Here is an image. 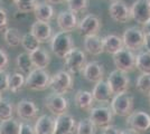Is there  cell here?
<instances>
[{
  "mask_svg": "<svg viewBox=\"0 0 150 134\" xmlns=\"http://www.w3.org/2000/svg\"><path fill=\"white\" fill-rule=\"evenodd\" d=\"M16 64L19 68L21 74H29L31 70L34 69V65L31 62V58L29 56V53H21L17 56L16 59Z\"/></svg>",
  "mask_w": 150,
  "mask_h": 134,
  "instance_id": "cell-29",
  "label": "cell"
},
{
  "mask_svg": "<svg viewBox=\"0 0 150 134\" xmlns=\"http://www.w3.org/2000/svg\"><path fill=\"white\" fill-rule=\"evenodd\" d=\"M136 88L144 96H150V74H141L136 81Z\"/></svg>",
  "mask_w": 150,
  "mask_h": 134,
  "instance_id": "cell-33",
  "label": "cell"
},
{
  "mask_svg": "<svg viewBox=\"0 0 150 134\" xmlns=\"http://www.w3.org/2000/svg\"><path fill=\"white\" fill-rule=\"evenodd\" d=\"M149 4H150V0H149Z\"/></svg>",
  "mask_w": 150,
  "mask_h": 134,
  "instance_id": "cell-51",
  "label": "cell"
},
{
  "mask_svg": "<svg viewBox=\"0 0 150 134\" xmlns=\"http://www.w3.org/2000/svg\"><path fill=\"white\" fill-rule=\"evenodd\" d=\"M74 47V40L69 32H59L55 34L50 39L52 51L58 58H64L66 54Z\"/></svg>",
  "mask_w": 150,
  "mask_h": 134,
  "instance_id": "cell-2",
  "label": "cell"
},
{
  "mask_svg": "<svg viewBox=\"0 0 150 134\" xmlns=\"http://www.w3.org/2000/svg\"><path fill=\"white\" fill-rule=\"evenodd\" d=\"M25 86V77L21 73H13L9 74V79H8V91H10L13 94L19 93L23 87Z\"/></svg>",
  "mask_w": 150,
  "mask_h": 134,
  "instance_id": "cell-27",
  "label": "cell"
},
{
  "mask_svg": "<svg viewBox=\"0 0 150 134\" xmlns=\"http://www.w3.org/2000/svg\"><path fill=\"white\" fill-rule=\"evenodd\" d=\"M90 121L94 124L96 128L103 130L104 128L112 125L113 113L110 107L106 106H98L90 111Z\"/></svg>",
  "mask_w": 150,
  "mask_h": 134,
  "instance_id": "cell-10",
  "label": "cell"
},
{
  "mask_svg": "<svg viewBox=\"0 0 150 134\" xmlns=\"http://www.w3.org/2000/svg\"><path fill=\"white\" fill-rule=\"evenodd\" d=\"M45 107L53 114V116H61L67 113L69 100L64 95L52 93L45 97Z\"/></svg>",
  "mask_w": 150,
  "mask_h": 134,
  "instance_id": "cell-11",
  "label": "cell"
},
{
  "mask_svg": "<svg viewBox=\"0 0 150 134\" xmlns=\"http://www.w3.org/2000/svg\"><path fill=\"white\" fill-rule=\"evenodd\" d=\"M15 5L20 13H34L38 5V0H15Z\"/></svg>",
  "mask_w": 150,
  "mask_h": 134,
  "instance_id": "cell-35",
  "label": "cell"
},
{
  "mask_svg": "<svg viewBox=\"0 0 150 134\" xmlns=\"http://www.w3.org/2000/svg\"><path fill=\"white\" fill-rule=\"evenodd\" d=\"M4 39L9 47H18L21 44V35L17 28L9 27L4 32Z\"/></svg>",
  "mask_w": 150,
  "mask_h": 134,
  "instance_id": "cell-28",
  "label": "cell"
},
{
  "mask_svg": "<svg viewBox=\"0 0 150 134\" xmlns=\"http://www.w3.org/2000/svg\"><path fill=\"white\" fill-rule=\"evenodd\" d=\"M84 49L90 55H93V56L101 55L102 53H104L103 45H102V38L99 35L86 36L84 39Z\"/></svg>",
  "mask_w": 150,
  "mask_h": 134,
  "instance_id": "cell-24",
  "label": "cell"
},
{
  "mask_svg": "<svg viewBox=\"0 0 150 134\" xmlns=\"http://www.w3.org/2000/svg\"><path fill=\"white\" fill-rule=\"evenodd\" d=\"M2 98V93H0V100Z\"/></svg>",
  "mask_w": 150,
  "mask_h": 134,
  "instance_id": "cell-49",
  "label": "cell"
},
{
  "mask_svg": "<svg viewBox=\"0 0 150 134\" xmlns=\"http://www.w3.org/2000/svg\"><path fill=\"white\" fill-rule=\"evenodd\" d=\"M19 123L15 119L0 122V134H19Z\"/></svg>",
  "mask_w": 150,
  "mask_h": 134,
  "instance_id": "cell-32",
  "label": "cell"
},
{
  "mask_svg": "<svg viewBox=\"0 0 150 134\" xmlns=\"http://www.w3.org/2000/svg\"><path fill=\"white\" fill-rule=\"evenodd\" d=\"M83 77L90 83H98L104 78V66L100 62H88L82 70Z\"/></svg>",
  "mask_w": 150,
  "mask_h": 134,
  "instance_id": "cell-15",
  "label": "cell"
},
{
  "mask_svg": "<svg viewBox=\"0 0 150 134\" xmlns=\"http://www.w3.org/2000/svg\"><path fill=\"white\" fill-rule=\"evenodd\" d=\"M102 45H103V51L114 55L115 53H118L120 49H122L123 46V41L122 38L119 37L118 35H106L105 37L102 38Z\"/></svg>",
  "mask_w": 150,
  "mask_h": 134,
  "instance_id": "cell-22",
  "label": "cell"
},
{
  "mask_svg": "<svg viewBox=\"0 0 150 134\" xmlns=\"http://www.w3.org/2000/svg\"><path fill=\"white\" fill-rule=\"evenodd\" d=\"M121 134H139L137 132H134L133 130H130V128H127V130H123L121 131Z\"/></svg>",
  "mask_w": 150,
  "mask_h": 134,
  "instance_id": "cell-45",
  "label": "cell"
},
{
  "mask_svg": "<svg viewBox=\"0 0 150 134\" xmlns=\"http://www.w3.org/2000/svg\"><path fill=\"white\" fill-rule=\"evenodd\" d=\"M131 18L138 25L144 26L150 19V4L149 0H137L130 8Z\"/></svg>",
  "mask_w": 150,
  "mask_h": 134,
  "instance_id": "cell-12",
  "label": "cell"
},
{
  "mask_svg": "<svg viewBox=\"0 0 150 134\" xmlns=\"http://www.w3.org/2000/svg\"><path fill=\"white\" fill-rule=\"evenodd\" d=\"M55 121L56 117L53 115L44 114L40 115L36 120L34 125V130L36 134H53L55 130Z\"/></svg>",
  "mask_w": 150,
  "mask_h": 134,
  "instance_id": "cell-20",
  "label": "cell"
},
{
  "mask_svg": "<svg viewBox=\"0 0 150 134\" xmlns=\"http://www.w3.org/2000/svg\"><path fill=\"white\" fill-rule=\"evenodd\" d=\"M50 75L46 69L34 68L25 78V86L31 91H45L50 87Z\"/></svg>",
  "mask_w": 150,
  "mask_h": 134,
  "instance_id": "cell-3",
  "label": "cell"
},
{
  "mask_svg": "<svg viewBox=\"0 0 150 134\" xmlns=\"http://www.w3.org/2000/svg\"><path fill=\"white\" fill-rule=\"evenodd\" d=\"M109 15L114 21L119 24H125L131 19L130 8L125 1L112 2L109 7Z\"/></svg>",
  "mask_w": 150,
  "mask_h": 134,
  "instance_id": "cell-16",
  "label": "cell"
},
{
  "mask_svg": "<svg viewBox=\"0 0 150 134\" xmlns=\"http://www.w3.org/2000/svg\"><path fill=\"white\" fill-rule=\"evenodd\" d=\"M13 112H15V109H13V103L8 98H1L0 100V122L13 119Z\"/></svg>",
  "mask_w": 150,
  "mask_h": 134,
  "instance_id": "cell-31",
  "label": "cell"
},
{
  "mask_svg": "<svg viewBox=\"0 0 150 134\" xmlns=\"http://www.w3.org/2000/svg\"><path fill=\"white\" fill-rule=\"evenodd\" d=\"M29 56L35 68L45 69L50 63V54L47 53V51H45V48H42V47H38L37 49L29 53Z\"/></svg>",
  "mask_w": 150,
  "mask_h": 134,
  "instance_id": "cell-25",
  "label": "cell"
},
{
  "mask_svg": "<svg viewBox=\"0 0 150 134\" xmlns=\"http://www.w3.org/2000/svg\"><path fill=\"white\" fill-rule=\"evenodd\" d=\"M76 120L69 113L57 116L53 134H74L76 133Z\"/></svg>",
  "mask_w": 150,
  "mask_h": 134,
  "instance_id": "cell-17",
  "label": "cell"
},
{
  "mask_svg": "<svg viewBox=\"0 0 150 134\" xmlns=\"http://www.w3.org/2000/svg\"><path fill=\"white\" fill-rule=\"evenodd\" d=\"M141 30L144 32V34H148V35H150V19L142 26V29H141Z\"/></svg>",
  "mask_w": 150,
  "mask_h": 134,
  "instance_id": "cell-44",
  "label": "cell"
},
{
  "mask_svg": "<svg viewBox=\"0 0 150 134\" xmlns=\"http://www.w3.org/2000/svg\"><path fill=\"white\" fill-rule=\"evenodd\" d=\"M134 98L128 93H122L114 95L110 102V109L114 115L121 117H127L133 112Z\"/></svg>",
  "mask_w": 150,
  "mask_h": 134,
  "instance_id": "cell-1",
  "label": "cell"
},
{
  "mask_svg": "<svg viewBox=\"0 0 150 134\" xmlns=\"http://www.w3.org/2000/svg\"><path fill=\"white\" fill-rule=\"evenodd\" d=\"M106 83L113 93V95H118L122 93H128L130 88V78L128 74L115 69L112 70L106 78Z\"/></svg>",
  "mask_w": 150,
  "mask_h": 134,
  "instance_id": "cell-6",
  "label": "cell"
},
{
  "mask_svg": "<svg viewBox=\"0 0 150 134\" xmlns=\"http://www.w3.org/2000/svg\"><path fill=\"white\" fill-rule=\"evenodd\" d=\"M136 68L141 74H150V53L141 51L136 55Z\"/></svg>",
  "mask_w": 150,
  "mask_h": 134,
  "instance_id": "cell-30",
  "label": "cell"
},
{
  "mask_svg": "<svg viewBox=\"0 0 150 134\" xmlns=\"http://www.w3.org/2000/svg\"><path fill=\"white\" fill-rule=\"evenodd\" d=\"M21 46L24 47L26 53H31L39 47V41L30 32H26L25 35L21 36Z\"/></svg>",
  "mask_w": 150,
  "mask_h": 134,
  "instance_id": "cell-34",
  "label": "cell"
},
{
  "mask_svg": "<svg viewBox=\"0 0 150 134\" xmlns=\"http://www.w3.org/2000/svg\"><path fill=\"white\" fill-rule=\"evenodd\" d=\"M127 125L137 133H144L150 130V115L144 111H133L127 116Z\"/></svg>",
  "mask_w": 150,
  "mask_h": 134,
  "instance_id": "cell-8",
  "label": "cell"
},
{
  "mask_svg": "<svg viewBox=\"0 0 150 134\" xmlns=\"http://www.w3.org/2000/svg\"><path fill=\"white\" fill-rule=\"evenodd\" d=\"M144 47L146 48V51L150 53V35H148V34H144Z\"/></svg>",
  "mask_w": 150,
  "mask_h": 134,
  "instance_id": "cell-43",
  "label": "cell"
},
{
  "mask_svg": "<svg viewBox=\"0 0 150 134\" xmlns=\"http://www.w3.org/2000/svg\"><path fill=\"white\" fill-rule=\"evenodd\" d=\"M144 34L141 29L137 27H129L127 28L122 36V41L125 48L131 51H140L144 47Z\"/></svg>",
  "mask_w": 150,
  "mask_h": 134,
  "instance_id": "cell-9",
  "label": "cell"
},
{
  "mask_svg": "<svg viewBox=\"0 0 150 134\" xmlns=\"http://www.w3.org/2000/svg\"><path fill=\"white\" fill-rule=\"evenodd\" d=\"M92 96H93L94 102L99 103H110L113 98V93L109 87L106 81L102 79L100 82L95 84L93 91H92Z\"/></svg>",
  "mask_w": 150,
  "mask_h": 134,
  "instance_id": "cell-21",
  "label": "cell"
},
{
  "mask_svg": "<svg viewBox=\"0 0 150 134\" xmlns=\"http://www.w3.org/2000/svg\"><path fill=\"white\" fill-rule=\"evenodd\" d=\"M34 15L38 21L50 22L54 18V8L48 2H38L34 10Z\"/></svg>",
  "mask_w": 150,
  "mask_h": 134,
  "instance_id": "cell-26",
  "label": "cell"
},
{
  "mask_svg": "<svg viewBox=\"0 0 150 134\" xmlns=\"http://www.w3.org/2000/svg\"><path fill=\"white\" fill-rule=\"evenodd\" d=\"M19 134H36L34 126L29 122H21L19 124Z\"/></svg>",
  "mask_w": 150,
  "mask_h": 134,
  "instance_id": "cell-38",
  "label": "cell"
},
{
  "mask_svg": "<svg viewBox=\"0 0 150 134\" xmlns=\"http://www.w3.org/2000/svg\"><path fill=\"white\" fill-rule=\"evenodd\" d=\"M75 105L82 111H91L93 109L94 105V100L92 93L88 91H83V89H79L75 94L74 97Z\"/></svg>",
  "mask_w": 150,
  "mask_h": 134,
  "instance_id": "cell-23",
  "label": "cell"
},
{
  "mask_svg": "<svg viewBox=\"0 0 150 134\" xmlns=\"http://www.w3.org/2000/svg\"><path fill=\"white\" fill-rule=\"evenodd\" d=\"M69 9L74 13H81L86 10L88 7V0H65Z\"/></svg>",
  "mask_w": 150,
  "mask_h": 134,
  "instance_id": "cell-37",
  "label": "cell"
},
{
  "mask_svg": "<svg viewBox=\"0 0 150 134\" xmlns=\"http://www.w3.org/2000/svg\"><path fill=\"white\" fill-rule=\"evenodd\" d=\"M5 1H8V2H10V1H15V0H5Z\"/></svg>",
  "mask_w": 150,
  "mask_h": 134,
  "instance_id": "cell-48",
  "label": "cell"
},
{
  "mask_svg": "<svg viewBox=\"0 0 150 134\" xmlns=\"http://www.w3.org/2000/svg\"><path fill=\"white\" fill-rule=\"evenodd\" d=\"M40 43H47L50 41L53 37V28L50 25V22H44V21H38L36 20L30 27L29 32Z\"/></svg>",
  "mask_w": 150,
  "mask_h": 134,
  "instance_id": "cell-18",
  "label": "cell"
},
{
  "mask_svg": "<svg viewBox=\"0 0 150 134\" xmlns=\"http://www.w3.org/2000/svg\"><path fill=\"white\" fill-rule=\"evenodd\" d=\"M8 79L9 74L6 72H0V93L8 91Z\"/></svg>",
  "mask_w": 150,
  "mask_h": 134,
  "instance_id": "cell-40",
  "label": "cell"
},
{
  "mask_svg": "<svg viewBox=\"0 0 150 134\" xmlns=\"http://www.w3.org/2000/svg\"><path fill=\"white\" fill-rule=\"evenodd\" d=\"M73 76L66 70H59L53 77H50V87L53 93L64 95L67 94L73 88Z\"/></svg>",
  "mask_w": 150,
  "mask_h": 134,
  "instance_id": "cell-5",
  "label": "cell"
},
{
  "mask_svg": "<svg viewBox=\"0 0 150 134\" xmlns=\"http://www.w3.org/2000/svg\"><path fill=\"white\" fill-rule=\"evenodd\" d=\"M96 128L90 119H83L76 125V134H95Z\"/></svg>",
  "mask_w": 150,
  "mask_h": 134,
  "instance_id": "cell-36",
  "label": "cell"
},
{
  "mask_svg": "<svg viewBox=\"0 0 150 134\" xmlns=\"http://www.w3.org/2000/svg\"><path fill=\"white\" fill-rule=\"evenodd\" d=\"M79 25V20L76 13L71 10H63L57 16V26L61 32H73Z\"/></svg>",
  "mask_w": 150,
  "mask_h": 134,
  "instance_id": "cell-19",
  "label": "cell"
},
{
  "mask_svg": "<svg viewBox=\"0 0 150 134\" xmlns=\"http://www.w3.org/2000/svg\"><path fill=\"white\" fill-rule=\"evenodd\" d=\"M38 112H39V109L37 107V105L30 100L24 98L17 103L16 113L19 119L24 122H29L31 120L37 119Z\"/></svg>",
  "mask_w": 150,
  "mask_h": 134,
  "instance_id": "cell-13",
  "label": "cell"
},
{
  "mask_svg": "<svg viewBox=\"0 0 150 134\" xmlns=\"http://www.w3.org/2000/svg\"><path fill=\"white\" fill-rule=\"evenodd\" d=\"M112 2H117V1H123V0H111Z\"/></svg>",
  "mask_w": 150,
  "mask_h": 134,
  "instance_id": "cell-47",
  "label": "cell"
},
{
  "mask_svg": "<svg viewBox=\"0 0 150 134\" xmlns=\"http://www.w3.org/2000/svg\"><path fill=\"white\" fill-rule=\"evenodd\" d=\"M64 1H65V0H47L48 4H54V5H56V4H62Z\"/></svg>",
  "mask_w": 150,
  "mask_h": 134,
  "instance_id": "cell-46",
  "label": "cell"
},
{
  "mask_svg": "<svg viewBox=\"0 0 150 134\" xmlns=\"http://www.w3.org/2000/svg\"><path fill=\"white\" fill-rule=\"evenodd\" d=\"M102 134H121V130L114 125H109L102 130Z\"/></svg>",
  "mask_w": 150,
  "mask_h": 134,
  "instance_id": "cell-42",
  "label": "cell"
},
{
  "mask_svg": "<svg viewBox=\"0 0 150 134\" xmlns=\"http://www.w3.org/2000/svg\"><path fill=\"white\" fill-rule=\"evenodd\" d=\"M149 102H150V96H149Z\"/></svg>",
  "mask_w": 150,
  "mask_h": 134,
  "instance_id": "cell-50",
  "label": "cell"
},
{
  "mask_svg": "<svg viewBox=\"0 0 150 134\" xmlns=\"http://www.w3.org/2000/svg\"><path fill=\"white\" fill-rule=\"evenodd\" d=\"M9 64V58L7 53L0 47V72H6Z\"/></svg>",
  "mask_w": 150,
  "mask_h": 134,
  "instance_id": "cell-39",
  "label": "cell"
},
{
  "mask_svg": "<svg viewBox=\"0 0 150 134\" xmlns=\"http://www.w3.org/2000/svg\"><path fill=\"white\" fill-rule=\"evenodd\" d=\"M79 32L81 36H91V35H98L101 28V20L95 15H86L83 19L79 22Z\"/></svg>",
  "mask_w": 150,
  "mask_h": 134,
  "instance_id": "cell-14",
  "label": "cell"
},
{
  "mask_svg": "<svg viewBox=\"0 0 150 134\" xmlns=\"http://www.w3.org/2000/svg\"><path fill=\"white\" fill-rule=\"evenodd\" d=\"M86 63L88 62H86L85 53L77 47H73L64 57V64L66 67V72H69L71 75L82 72Z\"/></svg>",
  "mask_w": 150,
  "mask_h": 134,
  "instance_id": "cell-4",
  "label": "cell"
},
{
  "mask_svg": "<svg viewBox=\"0 0 150 134\" xmlns=\"http://www.w3.org/2000/svg\"><path fill=\"white\" fill-rule=\"evenodd\" d=\"M113 63L120 72H123L125 74L131 73L136 69V55L133 51L123 47L113 55Z\"/></svg>",
  "mask_w": 150,
  "mask_h": 134,
  "instance_id": "cell-7",
  "label": "cell"
},
{
  "mask_svg": "<svg viewBox=\"0 0 150 134\" xmlns=\"http://www.w3.org/2000/svg\"><path fill=\"white\" fill-rule=\"evenodd\" d=\"M8 25V13L4 7L0 6V32L5 29Z\"/></svg>",
  "mask_w": 150,
  "mask_h": 134,
  "instance_id": "cell-41",
  "label": "cell"
}]
</instances>
